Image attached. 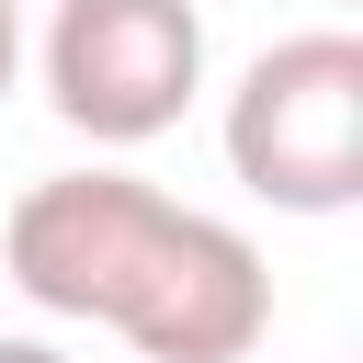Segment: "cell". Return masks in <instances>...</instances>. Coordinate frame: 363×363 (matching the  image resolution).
I'll use <instances>...</instances> for the list:
<instances>
[{
	"label": "cell",
	"mask_w": 363,
	"mask_h": 363,
	"mask_svg": "<svg viewBox=\"0 0 363 363\" xmlns=\"http://www.w3.org/2000/svg\"><path fill=\"white\" fill-rule=\"evenodd\" d=\"M23 79V0H0V91Z\"/></svg>",
	"instance_id": "277c9868"
},
{
	"label": "cell",
	"mask_w": 363,
	"mask_h": 363,
	"mask_svg": "<svg viewBox=\"0 0 363 363\" xmlns=\"http://www.w3.org/2000/svg\"><path fill=\"white\" fill-rule=\"evenodd\" d=\"M227 170L284 216H340L363 193V34L318 23L261 45L227 91Z\"/></svg>",
	"instance_id": "7a4b0ae2"
},
{
	"label": "cell",
	"mask_w": 363,
	"mask_h": 363,
	"mask_svg": "<svg viewBox=\"0 0 363 363\" xmlns=\"http://www.w3.org/2000/svg\"><path fill=\"white\" fill-rule=\"evenodd\" d=\"M11 284L45 318L113 329L136 363H250L272 329V272L227 216L170 204L136 170H57L0 227Z\"/></svg>",
	"instance_id": "6da1fadb"
},
{
	"label": "cell",
	"mask_w": 363,
	"mask_h": 363,
	"mask_svg": "<svg viewBox=\"0 0 363 363\" xmlns=\"http://www.w3.org/2000/svg\"><path fill=\"white\" fill-rule=\"evenodd\" d=\"M204 91V11L193 0H57L45 23V102L91 147H147Z\"/></svg>",
	"instance_id": "3957f363"
},
{
	"label": "cell",
	"mask_w": 363,
	"mask_h": 363,
	"mask_svg": "<svg viewBox=\"0 0 363 363\" xmlns=\"http://www.w3.org/2000/svg\"><path fill=\"white\" fill-rule=\"evenodd\" d=\"M0 363H68V352H45V340H0Z\"/></svg>",
	"instance_id": "5b68a950"
}]
</instances>
